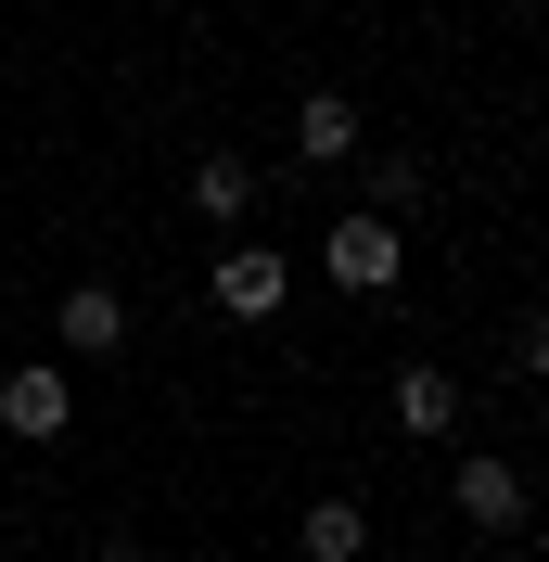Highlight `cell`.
<instances>
[{
  "instance_id": "5",
  "label": "cell",
  "mask_w": 549,
  "mask_h": 562,
  "mask_svg": "<svg viewBox=\"0 0 549 562\" xmlns=\"http://www.w3.org/2000/svg\"><path fill=\"white\" fill-rule=\"evenodd\" d=\"M358 103H345V90H307V103H294V167H358Z\"/></svg>"
},
{
  "instance_id": "7",
  "label": "cell",
  "mask_w": 549,
  "mask_h": 562,
  "mask_svg": "<svg viewBox=\"0 0 549 562\" xmlns=\"http://www.w3.org/2000/svg\"><path fill=\"white\" fill-rule=\"evenodd\" d=\"M383 409H396V435H460V384H447L435 358H422V371H396V396H383Z\"/></svg>"
},
{
  "instance_id": "2",
  "label": "cell",
  "mask_w": 549,
  "mask_h": 562,
  "mask_svg": "<svg viewBox=\"0 0 549 562\" xmlns=\"http://www.w3.org/2000/svg\"><path fill=\"white\" fill-rule=\"evenodd\" d=\"M0 435H26V448H65V435H77V396H65V358H26V371L0 384Z\"/></svg>"
},
{
  "instance_id": "8",
  "label": "cell",
  "mask_w": 549,
  "mask_h": 562,
  "mask_svg": "<svg viewBox=\"0 0 549 562\" xmlns=\"http://www.w3.org/2000/svg\"><path fill=\"white\" fill-rule=\"evenodd\" d=\"M294 550H307V562H358V550H371V512H358V498H307Z\"/></svg>"
},
{
  "instance_id": "10",
  "label": "cell",
  "mask_w": 549,
  "mask_h": 562,
  "mask_svg": "<svg viewBox=\"0 0 549 562\" xmlns=\"http://www.w3.org/2000/svg\"><path fill=\"white\" fill-rule=\"evenodd\" d=\"M396 205H422V167H410V154H383V167H371V217H396Z\"/></svg>"
},
{
  "instance_id": "11",
  "label": "cell",
  "mask_w": 549,
  "mask_h": 562,
  "mask_svg": "<svg viewBox=\"0 0 549 562\" xmlns=\"http://www.w3.org/2000/svg\"><path fill=\"white\" fill-rule=\"evenodd\" d=\"M90 562H141V537H103V550H90Z\"/></svg>"
},
{
  "instance_id": "12",
  "label": "cell",
  "mask_w": 549,
  "mask_h": 562,
  "mask_svg": "<svg viewBox=\"0 0 549 562\" xmlns=\"http://www.w3.org/2000/svg\"><path fill=\"white\" fill-rule=\"evenodd\" d=\"M422 562H435V550H422Z\"/></svg>"
},
{
  "instance_id": "6",
  "label": "cell",
  "mask_w": 549,
  "mask_h": 562,
  "mask_svg": "<svg viewBox=\"0 0 549 562\" xmlns=\"http://www.w3.org/2000/svg\"><path fill=\"white\" fill-rule=\"evenodd\" d=\"M52 333H65V358H115V346H128V294H115V281H77Z\"/></svg>"
},
{
  "instance_id": "4",
  "label": "cell",
  "mask_w": 549,
  "mask_h": 562,
  "mask_svg": "<svg viewBox=\"0 0 549 562\" xmlns=\"http://www.w3.org/2000/svg\"><path fill=\"white\" fill-rule=\"evenodd\" d=\"M281 294H294L281 244H231V256H217V307H231V319H281Z\"/></svg>"
},
{
  "instance_id": "3",
  "label": "cell",
  "mask_w": 549,
  "mask_h": 562,
  "mask_svg": "<svg viewBox=\"0 0 549 562\" xmlns=\"http://www.w3.org/2000/svg\"><path fill=\"white\" fill-rule=\"evenodd\" d=\"M447 498H460V525H485V537H512V525H524V473H512L498 448L460 460V473H447Z\"/></svg>"
},
{
  "instance_id": "9",
  "label": "cell",
  "mask_w": 549,
  "mask_h": 562,
  "mask_svg": "<svg viewBox=\"0 0 549 562\" xmlns=\"http://www.w3.org/2000/svg\"><path fill=\"white\" fill-rule=\"evenodd\" d=\"M192 217H256V167L243 154H205L192 167Z\"/></svg>"
},
{
  "instance_id": "1",
  "label": "cell",
  "mask_w": 549,
  "mask_h": 562,
  "mask_svg": "<svg viewBox=\"0 0 549 562\" xmlns=\"http://www.w3.org/2000/svg\"><path fill=\"white\" fill-rule=\"evenodd\" d=\"M396 256H410V231H396V217H333V231H320V269H333V294H383V281H396Z\"/></svg>"
}]
</instances>
